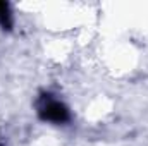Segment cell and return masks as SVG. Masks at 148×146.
Segmentation results:
<instances>
[{"label":"cell","instance_id":"cell-1","mask_svg":"<svg viewBox=\"0 0 148 146\" xmlns=\"http://www.w3.org/2000/svg\"><path fill=\"white\" fill-rule=\"evenodd\" d=\"M41 117L47 119V120H52V122H64L67 119V110L62 103L55 102V100H47L43 105H41Z\"/></svg>","mask_w":148,"mask_h":146},{"label":"cell","instance_id":"cell-2","mask_svg":"<svg viewBox=\"0 0 148 146\" xmlns=\"http://www.w3.org/2000/svg\"><path fill=\"white\" fill-rule=\"evenodd\" d=\"M0 24L3 28H10V10L5 2H0Z\"/></svg>","mask_w":148,"mask_h":146}]
</instances>
